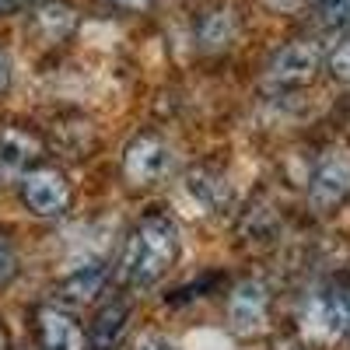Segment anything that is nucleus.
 I'll use <instances>...</instances> for the list:
<instances>
[{"label": "nucleus", "mask_w": 350, "mask_h": 350, "mask_svg": "<svg viewBox=\"0 0 350 350\" xmlns=\"http://www.w3.org/2000/svg\"><path fill=\"white\" fill-rule=\"evenodd\" d=\"M175 256H179V231H175V224L168 217H161V214L144 217L133 228L130 242H126L123 277L133 287H151V284H158L168 273Z\"/></svg>", "instance_id": "nucleus-1"}, {"label": "nucleus", "mask_w": 350, "mask_h": 350, "mask_svg": "<svg viewBox=\"0 0 350 350\" xmlns=\"http://www.w3.org/2000/svg\"><path fill=\"white\" fill-rule=\"evenodd\" d=\"M308 196L319 207H336L350 196V154L347 151H323L308 175Z\"/></svg>", "instance_id": "nucleus-2"}, {"label": "nucleus", "mask_w": 350, "mask_h": 350, "mask_svg": "<svg viewBox=\"0 0 350 350\" xmlns=\"http://www.w3.org/2000/svg\"><path fill=\"white\" fill-rule=\"evenodd\" d=\"M172 168V151L161 137L144 133L137 140H130V148L123 151V172L133 186H154L161 183Z\"/></svg>", "instance_id": "nucleus-3"}, {"label": "nucleus", "mask_w": 350, "mask_h": 350, "mask_svg": "<svg viewBox=\"0 0 350 350\" xmlns=\"http://www.w3.org/2000/svg\"><path fill=\"white\" fill-rule=\"evenodd\" d=\"M301 329L319 340V343H329V340H340L347 329H350V308H347V298H336L329 291H319L312 295L301 308Z\"/></svg>", "instance_id": "nucleus-4"}, {"label": "nucleus", "mask_w": 350, "mask_h": 350, "mask_svg": "<svg viewBox=\"0 0 350 350\" xmlns=\"http://www.w3.org/2000/svg\"><path fill=\"white\" fill-rule=\"evenodd\" d=\"M270 319V295L259 280H242L228 298V323L242 336H256L267 329Z\"/></svg>", "instance_id": "nucleus-5"}, {"label": "nucleus", "mask_w": 350, "mask_h": 350, "mask_svg": "<svg viewBox=\"0 0 350 350\" xmlns=\"http://www.w3.org/2000/svg\"><path fill=\"white\" fill-rule=\"evenodd\" d=\"M21 196L39 217H56L67 211L70 203V186L60 172L53 168H36L21 175Z\"/></svg>", "instance_id": "nucleus-6"}, {"label": "nucleus", "mask_w": 350, "mask_h": 350, "mask_svg": "<svg viewBox=\"0 0 350 350\" xmlns=\"http://www.w3.org/2000/svg\"><path fill=\"white\" fill-rule=\"evenodd\" d=\"M319 64H323V56H319V49L312 42H287L284 49L273 53L267 70H270V81H277V84H305V81H312Z\"/></svg>", "instance_id": "nucleus-7"}, {"label": "nucleus", "mask_w": 350, "mask_h": 350, "mask_svg": "<svg viewBox=\"0 0 350 350\" xmlns=\"http://www.w3.org/2000/svg\"><path fill=\"white\" fill-rule=\"evenodd\" d=\"M39 343H42V350H88L81 326L64 308L39 312Z\"/></svg>", "instance_id": "nucleus-8"}, {"label": "nucleus", "mask_w": 350, "mask_h": 350, "mask_svg": "<svg viewBox=\"0 0 350 350\" xmlns=\"http://www.w3.org/2000/svg\"><path fill=\"white\" fill-rule=\"evenodd\" d=\"M39 158V144L21 133V130H4L0 133V183H11V179H21Z\"/></svg>", "instance_id": "nucleus-9"}, {"label": "nucleus", "mask_w": 350, "mask_h": 350, "mask_svg": "<svg viewBox=\"0 0 350 350\" xmlns=\"http://www.w3.org/2000/svg\"><path fill=\"white\" fill-rule=\"evenodd\" d=\"M224 183L217 179V175H211V172H193L189 179L183 183V189H179V200L189 207V214H211V211H217L221 203H224Z\"/></svg>", "instance_id": "nucleus-10"}, {"label": "nucleus", "mask_w": 350, "mask_h": 350, "mask_svg": "<svg viewBox=\"0 0 350 350\" xmlns=\"http://www.w3.org/2000/svg\"><path fill=\"white\" fill-rule=\"evenodd\" d=\"M105 277H109V273H105V267H102V259H84V262H77V267L67 273L64 295H67L70 301L84 305V301H92L95 295H102Z\"/></svg>", "instance_id": "nucleus-11"}, {"label": "nucleus", "mask_w": 350, "mask_h": 350, "mask_svg": "<svg viewBox=\"0 0 350 350\" xmlns=\"http://www.w3.org/2000/svg\"><path fill=\"white\" fill-rule=\"evenodd\" d=\"M130 323V308L123 301H109L98 315H95V323H92V350H112L116 343H120L123 329Z\"/></svg>", "instance_id": "nucleus-12"}, {"label": "nucleus", "mask_w": 350, "mask_h": 350, "mask_svg": "<svg viewBox=\"0 0 350 350\" xmlns=\"http://www.w3.org/2000/svg\"><path fill=\"white\" fill-rule=\"evenodd\" d=\"M74 21H77V18H74V8L60 4V0L42 4V8L36 11V25H39V32H42L46 39H64V36H70Z\"/></svg>", "instance_id": "nucleus-13"}, {"label": "nucleus", "mask_w": 350, "mask_h": 350, "mask_svg": "<svg viewBox=\"0 0 350 350\" xmlns=\"http://www.w3.org/2000/svg\"><path fill=\"white\" fill-rule=\"evenodd\" d=\"M235 32H239V25H235V14H231L228 8L224 11H211L207 18L200 21V42L211 46V49L228 46L231 39H235Z\"/></svg>", "instance_id": "nucleus-14"}, {"label": "nucleus", "mask_w": 350, "mask_h": 350, "mask_svg": "<svg viewBox=\"0 0 350 350\" xmlns=\"http://www.w3.org/2000/svg\"><path fill=\"white\" fill-rule=\"evenodd\" d=\"M18 277V249L8 235H0V287H8Z\"/></svg>", "instance_id": "nucleus-15"}, {"label": "nucleus", "mask_w": 350, "mask_h": 350, "mask_svg": "<svg viewBox=\"0 0 350 350\" xmlns=\"http://www.w3.org/2000/svg\"><path fill=\"white\" fill-rule=\"evenodd\" d=\"M323 18L336 28H350V0H319Z\"/></svg>", "instance_id": "nucleus-16"}, {"label": "nucleus", "mask_w": 350, "mask_h": 350, "mask_svg": "<svg viewBox=\"0 0 350 350\" xmlns=\"http://www.w3.org/2000/svg\"><path fill=\"white\" fill-rule=\"evenodd\" d=\"M329 70L340 77V81H350V36H343L333 53H329Z\"/></svg>", "instance_id": "nucleus-17"}, {"label": "nucleus", "mask_w": 350, "mask_h": 350, "mask_svg": "<svg viewBox=\"0 0 350 350\" xmlns=\"http://www.w3.org/2000/svg\"><path fill=\"white\" fill-rule=\"evenodd\" d=\"M186 350H231V340L221 336V333L203 329V333H193V336L186 340Z\"/></svg>", "instance_id": "nucleus-18"}, {"label": "nucleus", "mask_w": 350, "mask_h": 350, "mask_svg": "<svg viewBox=\"0 0 350 350\" xmlns=\"http://www.w3.org/2000/svg\"><path fill=\"white\" fill-rule=\"evenodd\" d=\"M137 350H175L168 336H158V333H148V336H140Z\"/></svg>", "instance_id": "nucleus-19"}, {"label": "nucleus", "mask_w": 350, "mask_h": 350, "mask_svg": "<svg viewBox=\"0 0 350 350\" xmlns=\"http://www.w3.org/2000/svg\"><path fill=\"white\" fill-rule=\"evenodd\" d=\"M8 81H11V64H8V56L0 53V92L8 88Z\"/></svg>", "instance_id": "nucleus-20"}, {"label": "nucleus", "mask_w": 350, "mask_h": 350, "mask_svg": "<svg viewBox=\"0 0 350 350\" xmlns=\"http://www.w3.org/2000/svg\"><path fill=\"white\" fill-rule=\"evenodd\" d=\"M270 8H277V11H295V8H301L305 0H267Z\"/></svg>", "instance_id": "nucleus-21"}, {"label": "nucleus", "mask_w": 350, "mask_h": 350, "mask_svg": "<svg viewBox=\"0 0 350 350\" xmlns=\"http://www.w3.org/2000/svg\"><path fill=\"white\" fill-rule=\"evenodd\" d=\"M112 4H120V8H144L148 0H112Z\"/></svg>", "instance_id": "nucleus-22"}, {"label": "nucleus", "mask_w": 350, "mask_h": 350, "mask_svg": "<svg viewBox=\"0 0 350 350\" xmlns=\"http://www.w3.org/2000/svg\"><path fill=\"white\" fill-rule=\"evenodd\" d=\"M0 350H4V329H0Z\"/></svg>", "instance_id": "nucleus-23"}, {"label": "nucleus", "mask_w": 350, "mask_h": 350, "mask_svg": "<svg viewBox=\"0 0 350 350\" xmlns=\"http://www.w3.org/2000/svg\"><path fill=\"white\" fill-rule=\"evenodd\" d=\"M347 308H350V295H347Z\"/></svg>", "instance_id": "nucleus-24"}]
</instances>
